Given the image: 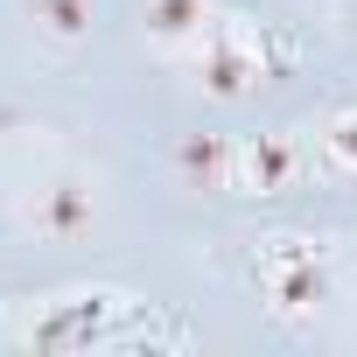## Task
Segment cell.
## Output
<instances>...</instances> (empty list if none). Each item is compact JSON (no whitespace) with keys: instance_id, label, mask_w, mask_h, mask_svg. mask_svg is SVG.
I'll list each match as a JSON object with an SVG mask.
<instances>
[{"instance_id":"1","label":"cell","mask_w":357,"mask_h":357,"mask_svg":"<svg viewBox=\"0 0 357 357\" xmlns=\"http://www.w3.org/2000/svg\"><path fill=\"white\" fill-rule=\"evenodd\" d=\"M147 301L119 294V287H63L29 301V315L0 322V343L15 350H126V329L140 322Z\"/></svg>"},{"instance_id":"2","label":"cell","mask_w":357,"mask_h":357,"mask_svg":"<svg viewBox=\"0 0 357 357\" xmlns=\"http://www.w3.org/2000/svg\"><path fill=\"white\" fill-rule=\"evenodd\" d=\"M294 56H301V50H294L280 29H266V22H252V15H238V8H218V22L204 29V43L183 50L175 63H183L211 98H252L259 84L287 77Z\"/></svg>"},{"instance_id":"3","label":"cell","mask_w":357,"mask_h":357,"mask_svg":"<svg viewBox=\"0 0 357 357\" xmlns=\"http://www.w3.org/2000/svg\"><path fill=\"white\" fill-rule=\"evenodd\" d=\"M252 287H259V301H266L273 322H308V315L336 294L329 245L308 238V231H273V238H259V252H252Z\"/></svg>"},{"instance_id":"4","label":"cell","mask_w":357,"mask_h":357,"mask_svg":"<svg viewBox=\"0 0 357 357\" xmlns=\"http://www.w3.org/2000/svg\"><path fill=\"white\" fill-rule=\"evenodd\" d=\"M22 225L43 238V245H77V238H91V225H98V190L84 183V175H43V183L22 197Z\"/></svg>"},{"instance_id":"5","label":"cell","mask_w":357,"mask_h":357,"mask_svg":"<svg viewBox=\"0 0 357 357\" xmlns=\"http://www.w3.org/2000/svg\"><path fill=\"white\" fill-rule=\"evenodd\" d=\"M301 168H308L301 140H287V133H245L231 147V197H280V190L301 183Z\"/></svg>"},{"instance_id":"6","label":"cell","mask_w":357,"mask_h":357,"mask_svg":"<svg viewBox=\"0 0 357 357\" xmlns=\"http://www.w3.org/2000/svg\"><path fill=\"white\" fill-rule=\"evenodd\" d=\"M218 22V0H147V43L175 63V56H183V50H197L204 43V29Z\"/></svg>"},{"instance_id":"7","label":"cell","mask_w":357,"mask_h":357,"mask_svg":"<svg viewBox=\"0 0 357 357\" xmlns=\"http://www.w3.org/2000/svg\"><path fill=\"white\" fill-rule=\"evenodd\" d=\"M231 147L225 133H183L175 140V175H183V190H225L231 197Z\"/></svg>"},{"instance_id":"8","label":"cell","mask_w":357,"mask_h":357,"mask_svg":"<svg viewBox=\"0 0 357 357\" xmlns=\"http://www.w3.org/2000/svg\"><path fill=\"white\" fill-rule=\"evenodd\" d=\"M29 22H36L56 50H77V43H91V29H98V0H29Z\"/></svg>"},{"instance_id":"9","label":"cell","mask_w":357,"mask_h":357,"mask_svg":"<svg viewBox=\"0 0 357 357\" xmlns=\"http://www.w3.org/2000/svg\"><path fill=\"white\" fill-rule=\"evenodd\" d=\"M315 161L336 183H357V105H343V112H329L315 126Z\"/></svg>"}]
</instances>
